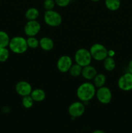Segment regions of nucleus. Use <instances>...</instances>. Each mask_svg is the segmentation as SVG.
Here are the masks:
<instances>
[{"label": "nucleus", "instance_id": "obj_1", "mask_svg": "<svg viewBox=\"0 0 132 133\" xmlns=\"http://www.w3.org/2000/svg\"><path fill=\"white\" fill-rule=\"evenodd\" d=\"M96 92V87L94 84L86 82L79 86L76 90V95L81 101L87 102L94 97Z\"/></svg>", "mask_w": 132, "mask_h": 133}, {"label": "nucleus", "instance_id": "obj_2", "mask_svg": "<svg viewBox=\"0 0 132 133\" xmlns=\"http://www.w3.org/2000/svg\"><path fill=\"white\" fill-rule=\"evenodd\" d=\"M10 50L16 54H22L28 49L27 40L21 36H15L10 39L9 45Z\"/></svg>", "mask_w": 132, "mask_h": 133}, {"label": "nucleus", "instance_id": "obj_3", "mask_svg": "<svg viewBox=\"0 0 132 133\" xmlns=\"http://www.w3.org/2000/svg\"><path fill=\"white\" fill-rule=\"evenodd\" d=\"M75 61L76 64L82 67L90 65L92 61V57L89 50L85 48L78 49L75 55Z\"/></svg>", "mask_w": 132, "mask_h": 133}, {"label": "nucleus", "instance_id": "obj_4", "mask_svg": "<svg viewBox=\"0 0 132 133\" xmlns=\"http://www.w3.org/2000/svg\"><path fill=\"white\" fill-rule=\"evenodd\" d=\"M92 58L97 61H102L108 56V51L101 44H94L89 49Z\"/></svg>", "mask_w": 132, "mask_h": 133}, {"label": "nucleus", "instance_id": "obj_5", "mask_svg": "<svg viewBox=\"0 0 132 133\" xmlns=\"http://www.w3.org/2000/svg\"><path fill=\"white\" fill-rule=\"evenodd\" d=\"M44 21L47 25L55 27L60 25L62 18L60 14L55 10H46L44 14Z\"/></svg>", "mask_w": 132, "mask_h": 133}, {"label": "nucleus", "instance_id": "obj_6", "mask_svg": "<svg viewBox=\"0 0 132 133\" xmlns=\"http://www.w3.org/2000/svg\"><path fill=\"white\" fill-rule=\"evenodd\" d=\"M96 96L97 99L102 104H108L112 99V93L109 88L106 87H102L98 88L96 92Z\"/></svg>", "mask_w": 132, "mask_h": 133}, {"label": "nucleus", "instance_id": "obj_7", "mask_svg": "<svg viewBox=\"0 0 132 133\" xmlns=\"http://www.w3.org/2000/svg\"><path fill=\"white\" fill-rule=\"evenodd\" d=\"M68 112L72 118H78L84 114L85 112V106L84 103L80 101H75L69 107Z\"/></svg>", "mask_w": 132, "mask_h": 133}, {"label": "nucleus", "instance_id": "obj_8", "mask_svg": "<svg viewBox=\"0 0 132 133\" xmlns=\"http://www.w3.org/2000/svg\"><path fill=\"white\" fill-rule=\"evenodd\" d=\"M41 29L40 23L36 20H28L24 27V32L27 36H35Z\"/></svg>", "mask_w": 132, "mask_h": 133}, {"label": "nucleus", "instance_id": "obj_9", "mask_svg": "<svg viewBox=\"0 0 132 133\" xmlns=\"http://www.w3.org/2000/svg\"><path fill=\"white\" fill-rule=\"evenodd\" d=\"M118 87L124 91L132 90V74L128 72L120 76L118 81Z\"/></svg>", "mask_w": 132, "mask_h": 133}, {"label": "nucleus", "instance_id": "obj_10", "mask_svg": "<svg viewBox=\"0 0 132 133\" xmlns=\"http://www.w3.org/2000/svg\"><path fill=\"white\" fill-rule=\"evenodd\" d=\"M57 68L60 72L65 73L69 71L72 65V59L68 55H63L57 61Z\"/></svg>", "mask_w": 132, "mask_h": 133}, {"label": "nucleus", "instance_id": "obj_11", "mask_svg": "<svg viewBox=\"0 0 132 133\" xmlns=\"http://www.w3.org/2000/svg\"><path fill=\"white\" fill-rule=\"evenodd\" d=\"M15 89L17 94L22 97L31 95L32 90L31 84L25 81H21L18 82L16 84Z\"/></svg>", "mask_w": 132, "mask_h": 133}, {"label": "nucleus", "instance_id": "obj_12", "mask_svg": "<svg viewBox=\"0 0 132 133\" xmlns=\"http://www.w3.org/2000/svg\"><path fill=\"white\" fill-rule=\"evenodd\" d=\"M97 71L95 68L91 65L84 66L82 68V74L83 77L87 80H91L94 78V77L97 75Z\"/></svg>", "mask_w": 132, "mask_h": 133}, {"label": "nucleus", "instance_id": "obj_13", "mask_svg": "<svg viewBox=\"0 0 132 133\" xmlns=\"http://www.w3.org/2000/svg\"><path fill=\"white\" fill-rule=\"evenodd\" d=\"M54 42L49 37H42L40 40V46L41 49L46 51H49L54 48Z\"/></svg>", "mask_w": 132, "mask_h": 133}, {"label": "nucleus", "instance_id": "obj_14", "mask_svg": "<svg viewBox=\"0 0 132 133\" xmlns=\"http://www.w3.org/2000/svg\"><path fill=\"white\" fill-rule=\"evenodd\" d=\"M31 96L34 101L40 102L45 99L46 94L43 90L41 89V88H36V89L32 90Z\"/></svg>", "mask_w": 132, "mask_h": 133}, {"label": "nucleus", "instance_id": "obj_15", "mask_svg": "<svg viewBox=\"0 0 132 133\" xmlns=\"http://www.w3.org/2000/svg\"><path fill=\"white\" fill-rule=\"evenodd\" d=\"M25 15L28 20H36L40 15V12L36 8L31 7L27 9Z\"/></svg>", "mask_w": 132, "mask_h": 133}, {"label": "nucleus", "instance_id": "obj_16", "mask_svg": "<svg viewBox=\"0 0 132 133\" xmlns=\"http://www.w3.org/2000/svg\"><path fill=\"white\" fill-rule=\"evenodd\" d=\"M104 67L105 70L108 71H111L115 69L116 66V63L112 57L107 56L104 60Z\"/></svg>", "mask_w": 132, "mask_h": 133}, {"label": "nucleus", "instance_id": "obj_17", "mask_svg": "<svg viewBox=\"0 0 132 133\" xmlns=\"http://www.w3.org/2000/svg\"><path fill=\"white\" fill-rule=\"evenodd\" d=\"M106 8L111 11L117 10L120 6V0H105Z\"/></svg>", "mask_w": 132, "mask_h": 133}, {"label": "nucleus", "instance_id": "obj_18", "mask_svg": "<svg viewBox=\"0 0 132 133\" xmlns=\"http://www.w3.org/2000/svg\"><path fill=\"white\" fill-rule=\"evenodd\" d=\"M93 80H94V84H93L96 88H98L104 86L106 81V77L104 74H97Z\"/></svg>", "mask_w": 132, "mask_h": 133}, {"label": "nucleus", "instance_id": "obj_19", "mask_svg": "<svg viewBox=\"0 0 132 133\" xmlns=\"http://www.w3.org/2000/svg\"><path fill=\"white\" fill-rule=\"evenodd\" d=\"M8 34L3 31H0V48H7L10 42Z\"/></svg>", "mask_w": 132, "mask_h": 133}, {"label": "nucleus", "instance_id": "obj_20", "mask_svg": "<svg viewBox=\"0 0 132 133\" xmlns=\"http://www.w3.org/2000/svg\"><path fill=\"white\" fill-rule=\"evenodd\" d=\"M82 67L78 64H75L72 65L69 71L71 76L73 77H77L82 74Z\"/></svg>", "mask_w": 132, "mask_h": 133}, {"label": "nucleus", "instance_id": "obj_21", "mask_svg": "<svg viewBox=\"0 0 132 133\" xmlns=\"http://www.w3.org/2000/svg\"><path fill=\"white\" fill-rule=\"evenodd\" d=\"M34 100L32 98V97L31 96V95L27 96H24L22 98V105L24 108L25 109H31L32 106H33L34 104Z\"/></svg>", "mask_w": 132, "mask_h": 133}, {"label": "nucleus", "instance_id": "obj_22", "mask_svg": "<svg viewBox=\"0 0 132 133\" xmlns=\"http://www.w3.org/2000/svg\"><path fill=\"white\" fill-rule=\"evenodd\" d=\"M28 47L32 49H36L40 46V40H38L35 36H30L27 39Z\"/></svg>", "mask_w": 132, "mask_h": 133}, {"label": "nucleus", "instance_id": "obj_23", "mask_svg": "<svg viewBox=\"0 0 132 133\" xmlns=\"http://www.w3.org/2000/svg\"><path fill=\"white\" fill-rule=\"evenodd\" d=\"M9 57V51L6 48H0V62L7 61Z\"/></svg>", "mask_w": 132, "mask_h": 133}, {"label": "nucleus", "instance_id": "obj_24", "mask_svg": "<svg viewBox=\"0 0 132 133\" xmlns=\"http://www.w3.org/2000/svg\"><path fill=\"white\" fill-rule=\"evenodd\" d=\"M56 3L54 0H45L43 1V7L46 10H53Z\"/></svg>", "mask_w": 132, "mask_h": 133}, {"label": "nucleus", "instance_id": "obj_25", "mask_svg": "<svg viewBox=\"0 0 132 133\" xmlns=\"http://www.w3.org/2000/svg\"><path fill=\"white\" fill-rule=\"evenodd\" d=\"M56 5L60 7H65L67 6L71 2V0H54Z\"/></svg>", "mask_w": 132, "mask_h": 133}, {"label": "nucleus", "instance_id": "obj_26", "mask_svg": "<svg viewBox=\"0 0 132 133\" xmlns=\"http://www.w3.org/2000/svg\"><path fill=\"white\" fill-rule=\"evenodd\" d=\"M128 70H129V72L132 74V60H131L128 64Z\"/></svg>", "mask_w": 132, "mask_h": 133}, {"label": "nucleus", "instance_id": "obj_27", "mask_svg": "<svg viewBox=\"0 0 132 133\" xmlns=\"http://www.w3.org/2000/svg\"><path fill=\"white\" fill-rule=\"evenodd\" d=\"M92 133H105L104 131H103L102 130H95V131H93Z\"/></svg>", "mask_w": 132, "mask_h": 133}, {"label": "nucleus", "instance_id": "obj_28", "mask_svg": "<svg viewBox=\"0 0 132 133\" xmlns=\"http://www.w3.org/2000/svg\"><path fill=\"white\" fill-rule=\"evenodd\" d=\"M91 1H93V2H97V1H99L100 0H91Z\"/></svg>", "mask_w": 132, "mask_h": 133}]
</instances>
